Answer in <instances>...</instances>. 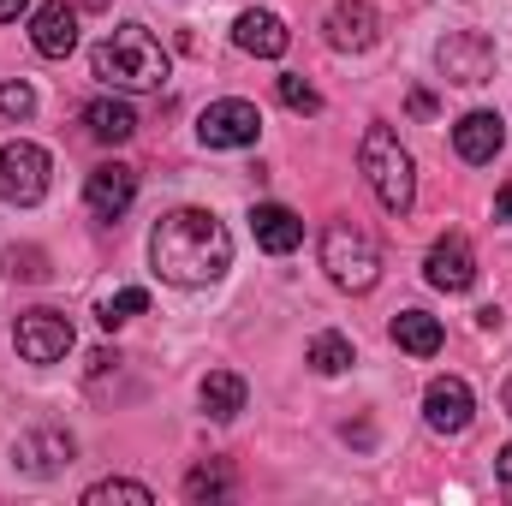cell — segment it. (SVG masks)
<instances>
[{
  "mask_svg": "<svg viewBox=\"0 0 512 506\" xmlns=\"http://www.w3.org/2000/svg\"><path fill=\"white\" fill-rule=\"evenodd\" d=\"M280 102H286L292 114H322V96H316V84H304L298 72H286V78H280Z\"/></svg>",
  "mask_w": 512,
  "mask_h": 506,
  "instance_id": "484cf974",
  "label": "cell"
},
{
  "mask_svg": "<svg viewBox=\"0 0 512 506\" xmlns=\"http://www.w3.org/2000/svg\"><path fill=\"white\" fill-rule=\"evenodd\" d=\"M149 268L167 286H215L233 268V233L209 209H167L149 233Z\"/></svg>",
  "mask_w": 512,
  "mask_h": 506,
  "instance_id": "6da1fadb",
  "label": "cell"
},
{
  "mask_svg": "<svg viewBox=\"0 0 512 506\" xmlns=\"http://www.w3.org/2000/svg\"><path fill=\"white\" fill-rule=\"evenodd\" d=\"M495 215H501V221L512 227V179L501 185V191H495Z\"/></svg>",
  "mask_w": 512,
  "mask_h": 506,
  "instance_id": "4dcf8cb0",
  "label": "cell"
},
{
  "mask_svg": "<svg viewBox=\"0 0 512 506\" xmlns=\"http://www.w3.org/2000/svg\"><path fill=\"white\" fill-rule=\"evenodd\" d=\"M48 173H54V161H48V149L42 143H0V203H12V209H30V203H42L48 197Z\"/></svg>",
  "mask_w": 512,
  "mask_h": 506,
  "instance_id": "5b68a950",
  "label": "cell"
},
{
  "mask_svg": "<svg viewBox=\"0 0 512 506\" xmlns=\"http://www.w3.org/2000/svg\"><path fill=\"white\" fill-rule=\"evenodd\" d=\"M423 417H429L435 435H465L471 417H477V399H471V387L459 376H435L429 393H423Z\"/></svg>",
  "mask_w": 512,
  "mask_h": 506,
  "instance_id": "7c38bea8",
  "label": "cell"
},
{
  "mask_svg": "<svg viewBox=\"0 0 512 506\" xmlns=\"http://www.w3.org/2000/svg\"><path fill=\"white\" fill-rule=\"evenodd\" d=\"M352 358H358V352H352L346 334H316V340H310V370H316V376H340V370H352Z\"/></svg>",
  "mask_w": 512,
  "mask_h": 506,
  "instance_id": "7402d4cb",
  "label": "cell"
},
{
  "mask_svg": "<svg viewBox=\"0 0 512 506\" xmlns=\"http://www.w3.org/2000/svg\"><path fill=\"white\" fill-rule=\"evenodd\" d=\"M149 310V292L143 286H126V292H114V298H102V310H96V322L114 334V328H126L131 316H143Z\"/></svg>",
  "mask_w": 512,
  "mask_h": 506,
  "instance_id": "603a6c76",
  "label": "cell"
},
{
  "mask_svg": "<svg viewBox=\"0 0 512 506\" xmlns=\"http://www.w3.org/2000/svg\"><path fill=\"white\" fill-rule=\"evenodd\" d=\"M24 6H30V0H0V24H6V18H18Z\"/></svg>",
  "mask_w": 512,
  "mask_h": 506,
  "instance_id": "1f68e13d",
  "label": "cell"
},
{
  "mask_svg": "<svg viewBox=\"0 0 512 506\" xmlns=\"http://www.w3.org/2000/svg\"><path fill=\"white\" fill-rule=\"evenodd\" d=\"M328 48H340V54H364V48H376L382 42V12L370 6V0H340L334 12H328Z\"/></svg>",
  "mask_w": 512,
  "mask_h": 506,
  "instance_id": "4fadbf2b",
  "label": "cell"
},
{
  "mask_svg": "<svg viewBox=\"0 0 512 506\" xmlns=\"http://www.w3.org/2000/svg\"><path fill=\"white\" fill-rule=\"evenodd\" d=\"M501 143H507V120H501V114H489V108H471V114L453 126V149H459V161H471V167L495 161V155H501Z\"/></svg>",
  "mask_w": 512,
  "mask_h": 506,
  "instance_id": "2e32d148",
  "label": "cell"
},
{
  "mask_svg": "<svg viewBox=\"0 0 512 506\" xmlns=\"http://www.w3.org/2000/svg\"><path fill=\"white\" fill-rule=\"evenodd\" d=\"M90 66H96V78H102L108 90H161L167 72H173L167 48H161L155 30H143V24H120V30H108V36L96 42Z\"/></svg>",
  "mask_w": 512,
  "mask_h": 506,
  "instance_id": "7a4b0ae2",
  "label": "cell"
},
{
  "mask_svg": "<svg viewBox=\"0 0 512 506\" xmlns=\"http://www.w3.org/2000/svg\"><path fill=\"white\" fill-rule=\"evenodd\" d=\"M411 114L429 120V114H435V96H429V90H411Z\"/></svg>",
  "mask_w": 512,
  "mask_h": 506,
  "instance_id": "f546056e",
  "label": "cell"
},
{
  "mask_svg": "<svg viewBox=\"0 0 512 506\" xmlns=\"http://www.w3.org/2000/svg\"><path fill=\"white\" fill-rule=\"evenodd\" d=\"M30 48H36L42 60H66V54L78 48V6H66V0H42L36 18H30Z\"/></svg>",
  "mask_w": 512,
  "mask_h": 506,
  "instance_id": "5bb4252c",
  "label": "cell"
},
{
  "mask_svg": "<svg viewBox=\"0 0 512 506\" xmlns=\"http://www.w3.org/2000/svg\"><path fill=\"white\" fill-rule=\"evenodd\" d=\"M423 274L441 292H471L477 286V251H471V239L465 233H441L429 245V256H423Z\"/></svg>",
  "mask_w": 512,
  "mask_h": 506,
  "instance_id": "30bf717a",
  "label": "cell"
},
{
  "mask_svg": "<svg viewBox=\"0 0 512 506\" xmlns=\"http://www.w3.org/2000/svg\"><path fill=\"white\" fill-rule=\"evenodd\" d=\"M197 399H203V411H209L215 423H233V417L245 411V381L233 376V370H209L203 387H197Z\"/></svg>",
  "mask_w": 512,
  "mask_h": 506,
  "instance_id": "ffe728a7",
  "label": "cell"
},
{
  "mask_svg": "<svg viewBox=\"0 0 512 506\" xmlns=\"http://www.w3.org/2000/svg\"><path fill=\"white\" fill-rule=\"evenodd\" d=\"M108 370H120V352H108V346H102V352L90 358V376H108Z\"/></svg>",
  "mask_w": 512,
  "mask_h": 506,
  "instance_id": "83f0119b",
  "label": "cell"
},
{
  "mask_svg": "<svg viewBox=\"0 0 512 506\" xmlns=\"http://www.w3.org/2000/svg\"><path fill=\"white\" fill-rule=\"evenodd\" d=\"M233 495V471L221 465V459H209V465H197L191 477H185V501H227Z\"/></svg>",
  "mask_w": 512,
  "mask_h": 506,
  "instance_id": "44dd1931",
  "label": "cell"
},
{
  "mask_svg": "<svg viewBox=\"0 0 512 506\" xmlns=\"http://www.w3.org/2000/svg\"><path fill=\"white\" fill-rule=\"evenodd\" d=\"M435 72L459 90H477V84L495 78V42L483 30H447L435 42Z\"/></svg>",
  "mask_w": 512,
  "mask_h": 506,
  "instance_id": "8992f818",
  "label": "cell"
},
{
  "mask_svg": "<svg viewBox=\"0 0 512 506\" xmlns=\"http://www.w3.org/2000/svg\"><path fill=\"white\" fill-rule=\"evenodd\" d=\"M131 197H137V167H126V161H102V167H90V179H84V203H90L96 221H120V215L131 209Z\"/></svg>",
  "mask_w": 512,
  "mask_h": 506,
  "instance_id": "8fae6325",
  "label": "cell"
},
{
  "mask_svg": "<svg viewBox=\"0 0 512 506\" xmlns=\"http://www.w3.org/2000/svg\"><path fill=\"white\" fill-rule=\"evenodd\" d=\"M72 459H78V441H72L66 429H54V423H42V429H24V435L12 441V465H18L24 477H36V483L60 477Z\"/></svg>",
  "mask_w": 512,
  "mask_h": 506,
  "instance_id": "ba28073f",
  "label": "cell"
},
{
  "mask_svg": "<svg viewBox=\"0 0 512 506\" xmlns=\"http://www.w3.org/2000/svg\"><path fill=\"white\" fill-rule=\"evenodd\" d=\"M0 274H6V280H48V251L12 245V251H0Z\"/></svg>",
  "mask_w": 512,
  "mask_h": 506,
  "instance_id": "cb8c5ba5",
  "label": "cell"
},
{
  "mask_svg": "<svg viewBox=\"0 0 512 506\" xmlns=\"http://www.w3.org/2000/svg\"><path fill=\"white\" fill-rule=\"evenodd\" d=\"M84 126H90L96 143H131L137 137V108H131L126 96H102V102L84 108Z\"/></svg>",
  "mask_w": 512,
  "mask_h": 506,
  "instance_id": "ac0fdd59",
  "label": "cell"
},
{
  "mask_svg": "<svg viewBox=\"0 0 512 506\" xmlns=\"http://www.w3.org/2000/svg\"><path fill=\"white\" fill-rule=\"evenodd\" d=\"M251 233H256V245H262L268 256H292L298 245H304V221H298L286 203H256Z\"/></svg>",
  "mask_w": 512,
  "mask_h": 506,
  "instance_id": "e0dca14e",
  "label": "cell"
},
{
  "mask_svg": "<svg viewBox=\"0 0 512 506\" xmlns=\"http://www.w3.org/2000/svg\"><path fill=\"white\" fill-rule=\"evenodd\" d=\"M233 42L256 54V60H280L286 48H292V30H286V18L280 12H268V6H251V12H239L233 18Z\"/></svg>",
  "mask_w": 512,
  "mask_h": 506,
  "instance_id": "9a60e30c",
  "label": "cell"
},
{
  "mask_svg": "<svg viewBox=\"0 0 512 506\" xmlns=\"http://www.w3.org/2000/svg\"><path fill=\"white\" fill-rule=\"evenodd\" d=\"M501 411H507V417H512V381H507V387H501Z\"/></svg>",
  "mask_w": 512,
  "mask_h": 506,
  "instance_id": "d6a6232c",
  "label": "cell"
},
{
  "mask_svg": "<svg viewBox=\"0 0 512 506\" xmlns=\"http://www.w3.org/2000/svg\"><path fill=\"white\" fill-rule=\"evenodd\" d=\"M322 268H328V280L340 292H370L382 280V245H376V233L358 227V221H334L322 233Z\"/></svg>",
  "mask_w": 512,
  "mask_h": 506,
  "instance_id": "277c9868",
  "label": "cell"
},
{
  "mask_svg": "<svg viewBox=\"0 0 512 506\" xmlns=\"http://www.w3.org/2000/svg\"><path fill=\"white\" fill-rule=\"evenodd\" d=\"M108 501H131V506H149L155 495L143 489V483H126V477H108V483H96V489H84V506H108Z\"/></svg>",
  "mask_w": 512,
  "mask_h": 506,
  "instance_id": "d4e9b609",
  "label": "cell"
},
{
  "mask_svg": "<svg viewBox=\"0 0 512 506\" xmlns=\"http://www.w3.org/2000/svg\"><path fill=\"white\" fill-rule=\"evenodd\" d=\"M12 340H18V358H24V364H60V358L72 352V322H66L60 310L36 304V310L18 316Z\"/></svg>",
  "mask_w": 512,
  "mask_h": 506,
  "instance_id": "52a82bcc",
  "label": "cell"
},
{
  "mask_svg": "<svg viewBox=\"0 0 512 506\" xmlns=\"http://www.w3.org/2000/svg\"><path fill=\"white\" fill-rule=\"evenodd\" d=\"M0 114H6V120H30V114H36V90H30L24 78L0 84Z\"/></svg>",
  "mask_w": 512,
  "mask_h": 506,
  "instance_id": "4316f807",
  "label": "cell"
},
{
  "mask_svg": "<svg viewBox=\"0 0 512 506\" xmlns=\"http://www.w3.org/2000/svg\"><path fill=\"white\" fill-rule=\"evenodd\" d=\"M387 334H393V346H399V352H411V358H435V352H441V340H447V334H441V322H435L429 310H399Z\"/></svg>",
  "mask_w": 512,
  "mask_h": 506,
  "instance_id": "d6986e66",
  "label": "cell"
},
{
  "mask_svg": "<svg viewBox=\"0 0 512 506\" xmlns=\"http://www.w3.org/2000/svg\"><path fill=\"white\" fill-rule=\"evenodd\" d=\"M197 137L209 149H251L256 137H262V114H256V102H245V96L209 102L203 120H197Z\"/></svg>",
  "mask_w": 512,
  "mask_h": 506,
  "instance_id": "9c48e42d",
  "label": "cell"
},
{
  "mask_svg": "<svg viewBox=\"0 0 512 506\" xmlns=\"http://www.w3.org/2000/svg\"><path fill=\"white\" fill-rule=\"evenodd\" d=\"M495 471H501V489H507V501H512V441L501 447V459H495Z\"/></svg>",
  "mask_w": 512,
  "mask_h": 506,
  "instance_id": "f1b7e54d",
  "label": "cell"
},
{
  "mask_svg": "<svg viewBox=\"0 0 512 506\" xmlns=\"http://www.w3.org/2000/svg\"><path fill=\"white\" fill-rule=\"evenodd\" d=\"M358 167H364V179H370V191H376V203H382L387 215H405V209L417 203V167H411L405 143L393 137V126H370L364 131V143H358Z\"/></svg>",
  "mask_w": 512,
  "mask_h": 506,
  "instance_id": "3957f363",
  "label": "cell"
}]
</instances>
